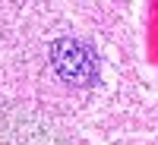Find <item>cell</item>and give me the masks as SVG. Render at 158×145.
I'll return each instance as SVG.
<instances>
[{
	"mask_svg": "<svg viewBox=\"0 0 158 145\" xmlns=\"http://www.w3.org/2000/svg\"><path fill=\"white\" fill-rule=\"evenodd\" d=\"M51 66L57 70V76L70 85H95L98 82V60L95 54L76 38H54L48 47Z\"/></svg>",
	"mask_w": 158,
	"mask_h": 145,
	"instance_id": "1",
	"label": "cell"
}]
</instances>
